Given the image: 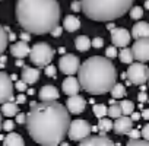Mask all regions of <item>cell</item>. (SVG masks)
Returning a JSON list of instances; mask_svg holds the SVG:
<instances>
[{
  "label": "cell",
  "instance_id": "7402d4cb",
  "mask_svg": "<svg viewBox=\"0 0 149 146\" xmlns=\"http://www.w3.org/2000/svg\"><path fill=\"white\" fill-rule=\"evenodd\" d=\"M19 113V107H18V102H13V101H6L2 104V114L6 115V117H15L16 114Z\"/></svg>",
  "mask_w": 149,
  "mask_h": 146
},
{
  "label": "cell",
  "instance_id": "ba28073f",
  "mask_svg": "<svg viewBox=\"0 0 149 146\" xmlns=\"http://www.w3.org/2000/svg\"><path fill=\"white\" fill-rule=\"evenodd\" d=\"M81 63L79 58L74 56V54H64L60 60H58V69L61 73H64L66 76L74 75V73L79 72Z\"/></svg>",
  "mask_w": 149,
  "mask_h": 146
},
{
  "label": "cell",
  "instance_id": "f35d334b",
  "mask_svg": "<svg viewBox=\"0 0 149 146\" xmlns=\"http://www.w3.org/2000/svg\"><path fill=\"white\" fill-rule=\"evenodd\" d=\"M72 10H73V12L82 10V3L79 2V0H74V2H72Z\"/></svg>",
  "mask_w": 149,
  "mask_h": 146
},
{
  "label": "cell",
  "instance_id": "7c38bea8",
  "mask_svg": "<svg viewBox=\"0 0 149 146\" xmlns=\"http://www.w3.org/2000/svg\"><path fill=\"white\" fill-rule=\"evenodd\" d=\"M67 110L70 114H74V115H78V114H82L86 108V99L81 95H72L67 98Z\"/></svg>",
  "mask_w": 149,
  "mask_h": 146
},
{
  "label": "cell",
  "instance_id": "60d3db41",
  "mask_svg": "<svg viewBox=\"0 0 149 146\" xmlns=\"http://www.w3.org/2000/svg\"><path fill=\"white\" fill-rule=\"evenodd\" d=\"M63 29H64V28H61L60 25H57V26H56V28H54V29H53L50 34H51L53 37H60V35H61V32H63Z\"/></svg>",
  "mask_w": 149,
  "mask_h": 146
},
{
  "label": "cell",
  "instance_id": "f907efd6",
  "mask_svg": "<svg viewBox=\"0 0 149 146\" xmlns=\"http://www.w3.org/2000/svg\"><path fill=\"white\" fill-rule=\"evenodd\" d=\"M16 64H18V66H22V64H24V61H22V60H18V61H16Z\"/></svg>",
  "mask_w": 149,
  "mask_h": 146
},
{
  "label": "cell",
  "instance_id": "bcb514c9",
  "mask_svg": "<svg viewBox=\"0 0 149 146\" xmlns=\"http://www.w3.org/2000/svg\"><path fill=\"white\" fill-rule=\"evenodd\" d=\"M25 101H26V98H25V95H22V94H19V95H18V98H16V102H18V104H24Z\"/></svg>",
  "mask_w": 149,
  "mask_h": 146
},
{
  "label": "cell",
  "instance_id": "d4e9b609",
  "mask_svg": "<svg viewBox=\"0 0 149 146\" xmlns=\"http://www.w3.org/2000/svg\"><path fill=\"white\" fill-rule=\"evenodd\" d=\"M118 58L121 63H126V64H130L133 63L134 60V56H133V51L132 48H127V47H121L120 53H118Z\"/></svg>",
  "mask_w": 149,
  "mask_h": 146
},
{
  "label": "cell",
  "instance_id": "f546056e",
  "mask_svg": "<svg viewBox=\"0 0 149 146\" xmlns=\"http://www.w3.org/2000/svg\"><path fill=\"white\" fill-rule=\"evenodd\" d=\"M107 113H108V108L104 104H95L94 105V114H95V117H98V118L105 117Z\"/></svg>",
  "mask_w": 149,
  "mask_h": 146
},
{
  "label": "cell",
  "instance_id": "44dd1931",
  "mask_svg": "<svg viewBox=\"0 0 149 146\" xmlns=\"http://www.w3.org/2000/svg\"><path fill=\"white\" fill-rule=\"evenodd\" d=\"M3 145L5 146H24L25 142H24V137L15 131H9L8 136L3 139Z\"/></svg>",
  "mask_w": 149,
  "mask_h": 146
},
{
  "label": "cell",
  "instance_id": "2e32d148",
  "mask_svg": "<svg viewBox=\"0 0 149 146\" xmlns=\"http://www.w3.org/2000/svg\"><path fill=\"white\" fill-rule=\"evenodd\" d=\"M29 51H31V48H29L28 42H26V41H22V40L18 41V42H15V44L10 47V53H12V56L16 57V58H24V57L29 56Z\"/></svg>",
  "mask_w": 149,
  "mask_h": 146
},
{
  "label": "cell",
  "instance_id": "f6af8a7d",
  "mask_svg": "<svg viewBox=\"0 0 149 146\" xmlns=\"http://www.w3.org/2000/svg\"><path fill=\"white\" fill-rule=\"evenodd\" d=\"M130 118H132L133 121H137V120H140V118H142V115H140L139 113H134V111H133V113L130 114Z\"/></svg>",
  "mask_w": 149,
  "mask_h": 146
},
{
  "label": "cell",
  "instance_id": "d590c367",
  "mask_svg": "<svg viewBox=\"0 0 149 146\" xmlns=\"http://www.w3.org/2000/svg\"><path fill=\"white\" fill-rule=\"evenodd\" d=\"M91 45H92L94 48H101V47L104 45V40H102L101 37H97V38H94V40L91 41Z\"/></svg>",
  "mask_w": 149,
  "mask_h": 146
},
{
  "label": "cell",
  "instance_id": "c3c4849f",
  "mask_svg": "<svg viewBox=\"0 0 149 146\" xmlns=\"http://www.w3.org/2000/svg\"><path fill=\"white\" fill-rule=\"evenodd\" d=\"M145 8L149 9V0H146V2H145Z\"/></svg>",
  "mask_w": 149,
  "mask_h": 146
},
{
  "label": "cell",
  "instance_id": "6da1fadb",
  "mask_svg": "<svg viewBox=\"0 0 149 146\" xmlns=\"http://www.w3.org/2000/svg\"><path fill=\"white\" fill-rule=\"evenodd\" d=\"M70 115L67 107L57 101L31 102L26 115V129L34 142L44 146H56L69 131Z\"/></svg>",
  "mask_w": 149,
  "mask_h": 146
},
{
  "label": "cell",
  "instance_id": "ee69618b",
  "mask_svg": "<svg viewBox=\"0 0 149 146\" xmlns=\"http://www.w3.org/2000/svg\"><path fill=\"white\" fill-rule=\"evenodd\" d=\"M21 40L28 42V41L31 40V35H29V32H28V31H26V32H22V34H21Z\"/></svg>",
  "mask_w": 149,
  "mask_h": 146
},
{
  "label": "cell",
  "instance_id": "b9f144b4",
  "mask_svg": "<svg viewBox=\"0 0 149 146\" xmlns=\"http://www.w3.org/2000/svg\"><path fill=\"white\" fill-rule=\"evenodd\" d=\"M140 133H142V136H143L146 140H149V123H148V124L142 129V131H140Z\"/></svg>",
  "mask_w": 149,
  "mask_h": 146
},
{
  "label": "cell",
  "instance_id": "8d00e7d4",
  "mask_svg": "<svg viewBox=\"0 0 149 146\" xmlns=\"http://www.w3.org/2000/svg\"><path fill=\"white\" fill-rule=\"evenodd\" d=\"M15 127V123L12 120H6L3 124H2V130H6V131H12Z\"/></svg>",
  "mask_w": 149,
  "mask_h": 146
},
{
  "label": "cell",
  "instance_id": "7dc6e473",
  "mask_svg": "<svg viewBox=\"0 0 149 146\" xmlns=\"http://www.w3.org/2000/svg\"><path fill=\"white\" fill-rule=\"evenodd\" d=\"M140 115H142V118H145V120H149V108L143 110V111L140 113Z\"/></svg>",
  "mask_w": 149,
  "mask_h": 146
},
{
  "label": "cell",
  "instance_id": "83f0119b",
  "mask_svg": "<svg viewBox=\"0 0 149 146\" xmlns=\"http://www.w3.org/2000/svg\"><path fill=\"white\" fill-rule=\"evenodd\" d=\"M107 115H108L110 118H117V117L123 115V111H121L120 104H111V105L108 107V113H107Z\"/></svg>",
  "mask_w": 149,
  "mask_h": 146
},
{
  "label": "cell",
  "instance_id": "d6986e66",
  "mask_svg": "<svg viewBox=\"0 0 149 146\" xmlns=\"http://www.w3.org/2000/svg\"><path fill=\"white\" fill-rule=\"evenodd\" d=\"M40 79V70L35 67H24L22 70V81H25L28 85H34Z\"/></svg>",
  "mask_w": 149,
  "mask_h": 146
},
{
  "label": "cell",
  "instance_id": "603a6c76",
  "mask_svg": "<svg viewBox=\"0 0 149 146\" xmlns=\"http://www.w3.org/2000/svg\"><path fill=\"white\" fill-rule=\"evenodd\" d=\"M74 47H76L78 51L85 53L91 48V40L86 35H81V37H78L76 40H74Z\"/></svg>",
  "mask_w": 149,
  "mask_h": 146
},
{
  "label": "cell",
  "instance_id": "e575fe53",
  "mask_svg": "<svg viewBox=\"0 0 149 146\" xmlns=\"http://www.w3.org/2000/svg\"><path fill=\"white\" fill-rule=\"evenodd\" d=\"M15 88H16L19 92H25V91L28 89V83H26L25 81H22V79H21V81H18V82L15 83Z\"/></svg>",
  "mask_w": 149,
  "mask_h": 146
},
{
  "label": "cell",
  "instance_id": "ffe728a7",
  "mask_svg": "<svg viewBox=\"0 0 149 146\" xmlns=\"http://www.w3.org/2000/svg\"><path fill=\"white\" fill-rule=\"evenodd\" d=\"M63 28L67 31V32H74L81 28V21L74 16V15H67L63 21Z\"/></svg>",
  "mask_w": 149,
  "mask_h": 146
},
{
  "label": "cell",
  "instance_id": "8992f818",
  "mask_svg": "<svg viewBox=\"0 0 149 146\" xmlns=\"http://www.w3.org/2000/svg\"><path fill=\"white\" fill-rule=\"evenodd\" d=\"M54 56V50L47 42H37L29 51V60L37 67H45L51 63Z\"/></svg>",
  "mask_w": 149,
  "mask_h": 146
},
{
  "label": "cell",
  "instance_id": "4316f807",
  "mask_svg": "<svg viewBox=\"0 0 149 146\" xmlns=\"http://www.w3.org/2000/svg\"><path fill=\"white\" fill-rule=\"evenodd\" d=\"M110 92H111L113 99H118V98H123V97L126 95V88H124L123 83H116V85L111 88Z\"/></svg>",
  "mask_w": 149,
  "mask_h": 146
},
{
  "label": "cell",
  "instance_id": "e0dca14e",
  "mask_svg": "<svg viewBox=\"0 0 149 146\" xmlns=\"http://www.w3.org/2000/svg\"><path fill=\"white\" fill-rule=\"evenodd\" d=\"M38 97L41 101H57L58 99V91L56 89V86L53 85H45L40 89L38 92Z\"/></svg>",
  "mask_w": 149,
  "mask_h": 146
},
{
  "label": "cell",
  "instance_id": "681fc988",
  "mask_svg": "<svg viewBox=\"0 0 149 146\" xmlns=\"http://www.w3.org/2000/svg\"><path fill=\"white\" fill-rule=\"evenodd\" d=\"M107 26H108V29H110V31H111V29H113V28H114V25H113V24H108V25H107Z\"/></svg>",
  "mask_w": 149,
  "mask_h": 146
},
{
  "label": "cell",
  "instance_id": "9a60e30c",
  "mask_svg": "<svg viewBox=\"0 0 149 146\" xmlns=\"http://www.w3.org/2000/svg\"><path fill=\"white\" fill-rule=\"evenodd\" d=\"M61 89H63V92H64L66 95L72 97V95L79 94L81 83H79V81H78L76 78H73V75H70V76H67V78L63 81V83H61Z\"/></svg>",
  "mask_w": 149,
  "mask_h": 146
},
{
  "label": "cell",
  "instance_id": "4dcf8cb0",
  "mask_svg": "<svg viewBox=\"0 0 149 146\" xmlns=\"http://www.w3.org/2000/svg\"><path fill=\"white\" fill-rule=\"evenodd\" d=\"M143 16V9L139 8V6H134V8H130V18L132 19H140Z\"/></svg>",
  "mask_w": 149,
  "mask_h": 146
},
{
  "label": "cell",
  "instance_id": "816d5d0a",
  "mask_svg": "<svg viewBox=\"0 0 149 146\" xmlns=\"http://www.w3.org/2000/svg\"><path fill=\"white\" fill-rule=\"evenodd\" d=\"M2 124H3L2 123V113H0V130H2Z\"/></svg>",
  "mask_w": 149,
  "mask_h": 146
},
{
  "label": "cell",
  "instance_id": "277c9868",
  "mask_svg": "<svg viewBox=\"0 0 149 146\" xmlns=\"http://www.w3.org/2000/svg\"><path fill=\"white\" fill-rule=\"evenodd\" d=\"M134 0H81L86 18L98 22H110L130 10Z\"/></svg>",
  "mask_w": 149,
  "mask_h": 146
},
{
  "label": "cell",
  "instance_id": "30bf717a",
  "mask_svg": "<svg viewBox=\"0 0 149 146\" xmlns=\"http://www.w3.org/2000/svg\"><path fill=\"white\" fill-rule=\"evenodd\" d=\"M134 60L146 63L149 61V38H137L132 47Z\"/></svg>",
  "mask_w": 149,
  "mask_h": 146
},
{
  "label": "cell",
  "instance_id": "7a4b0ae2",
  "mask_svg": "<svg viewBox=\"0 0 149 146\" xmlns=\"http://www.w3.org/2000/svg\"><path fill=\"white\" fill-rule=\"evenodd\" d=\"M16 19L29 34H50L60 22V5L57 0H18Z\"/></svg>",
  "mask_w": 149,
  "mask_h": 146
},
{
  "label": "cell",
  "instance_id": "7bdbcfd3",
  "mask_svg": "<svg viewBox=\"0 0 149 146\" xmlns=\"http://www.w3.org/2000/svg\"><path fill=\"white\" fill-rule=\"evenodd\" d=\"M137 99H139L140 102H146V101H148V95L145 94V91H142L140 94H137Z\"/></svg>",
  "mask_w": 149,
  "mask_h": 146
},
{
  "label": "cell",
  "instance_id": "ab89813d",
  "mask_svg": "<svg viewBox=\"0 0 149 146\" xmlns=\"http://www.w3.org/2000/svg\"><path fill=\"white\" fill-rule=\"evenodd\" d=\"M15 117H16V123H18V124H24V123H26V115H25L24 113H18Z\"/></svg>",
  "mask_w": 149,
  "mask_h": 146
},
{
  "label": "cell",
  "instance_id": "8fae6325",
  "mask_svg": "<svg viewBox=\"0 0 149 146\" xmlns=\"http://www.w3.org/2000/svg\"><path fill=\"white\" fill-rule=\"evenodd\" d=\"M111 41L116 47H127L132 41V34L126 28H113L111 29Z\"/></svg>",
  "mask_w": 149,
  "mask_h": 146
},
{
  "label": "cell",
  "instance_id": "d6a6232c",
  "mask_svg": "<svg viewBox=\"0 0 149 146\" xmlns=\"http://www.w3.org/2000/svg\"><path fill=\"white\" fill-rule=\"evenodd\" d=\"M117 56H118V53H117V48H116L114 44L110 45L108 48H105V57H108V58H114V57H117Z\"/></svg>",
  "mask_w": 149,
  "mask_h": 146
},
{
  "label": "cell",
  "instance_id": "3957f363",
  "mask_svg": "<svg viewBox=\"0 0 149 146\" xmlns=\"http://www.w3.org/2000/svg\"><path fill=\"white\" fill-rule=\"evenodd\" d=\"M79 83L91 95H102L111 91L117 81V69L108 57L92 56L79 67Z\"/></svg>",
  "mask_w": 149,
  "mask_h": 146
},
{
  "label": "cell",
  "instance_id": "f1b7e54d",
  "mask_svg": "<svg viewBox=\"0 0 149 146\" xmlns=\"http://www.w3.org/2000/svg\"><path fill=\"white\" fill-rule=\"evenodd\" d=\"M120 107H121V111H123L124 115H130L134 111V104L132 101H129V99H123L120 102Z\"/></svg>",
  "mask_w": 149,
  "mask_h": 146
},
{
  "label": "cell",
  "instance_id": "52a82bcc",
  "mask_svg": "<svg viewBox=\"0 0 149 146\" xmlns=\"http://www.w3.org/2000/svg\"><path fill=\"white\" fill-rule=\"evenodd\" d=\"M92 131V127L91 124L86 121V120H73L70 121V126H69V131H67V136L70 140H74V142H81L84 140L85 137H88Z\"/></svg>",
  "mask_w": 149,
  "mask_h": 146
},
{
  "label": "cell",
  "instance_id": "5b68a950",
  "mask_svg": "<svg viewBox=\"0 0 149 146\" xmlns=\"http://www.w3.org/2000/svg\"><path fill=\"white\" fill-rule=\"evenodd\" d=\"M123 78H127V85H145L149 81V67L142 61L130 63Z\"/></svg>",
  "mask_w": 149,
  "mask_h": 146
},
{
  "label": "cell",
  "instance_id": "1f68e13d",
  "mask_svg": "<svg viewBox=\"0 0 149 146\" xmlns=\"http://www.w3.org/2000/svg\"><path fill=\"white\" fill-rule=\"evenodd\" d=\"M127 145L129 146H149V140H146V139H129V142H127Z\"/></svg>",
  "mask_w": 149,
  "mask_h": 146
},
{
  "label": "cell",
  "instance_id": "4fadbf2b",
  "mask_svg": "<svg viewBox=\"0 0 149 146\" xmlns=\"http://www.w3.org/2000/svg\"><path fill=\"white\" fill-rule=\"evenodd\" d=\"M79 145L81 146H111V145H114V142L110 137H107L105 134H98V136L89 134L88 137L81 140Z\"/></svg>",
  "mask_w": 149,
  "mask_h": 146
},
{
  "label": "cell",
  "instance_id": "74e56055",
  "mask_svg": "<svg viewBox=\"0 0 149 146\" xmlns=\"http://www.w3.org/2000/svg\"><path fill=\"white\" fill-rule=\"evenodd\" d=\"M127 134H129V139H137V137H140L142 133L139 130H136V129H130Z\"/></svg>",
  "mask_w": 149,
  "mask_h": 146
},
{
  "label": "cell",
  "instance_id": "5bb4252c",
  "mask_svg": "<svg viewBox=\"0 0 149 146\" xmlns=\"http://www.w3.org/2000/svg\"><path fill=\"white\" fill-rule=\"evenodd\" d=\"M114 131L117 134H127L130 129H133V120L129 117V115H120L116 118L114 121V126H113Z\"/></svg>",
  "mask_w": 149,
  "mask_h": 146
},
{
  "label": "cell",
  "instance_id": "484cf974",
  "mask_svg": "<svg viewBox=\"0 0 149 146\" xmlns=\"http://www.w3.org/2000/svg\"><path fill=\"white\" fill-rule=\"evenodd\" d=\"M8 42H9V34H8V29L3 28L0 25V56H2L8 47Z\"/></svg>",
  "mask_w": 149,
  "mask_h": 146
},
{
  "label": "cell",
  "instance_id": "9c48e42d",
  "mask_svg": "<svg viewBox=\"0 0 149 146\" xmlns=\"http://www.w3.org/2000/svg\"><path fill=\"white\" fill-rule=\"evenodd\" d=\"M6 101H13V83L8 73L0 72V104Z\"/></svg>",
  "mask_w": 149,
  "mask_h": 146
},
{
  "label": "cell",
  "instance_id": "cb8c5ba5",
  "mask_svg": "<svg viewBox=\"0 0 149 146\" xmlns=\"http://www.w3.org/2000/svg\"><path fill=\"white\" fill-rule=\"evenodd\" d=\"M98 120H100V121H98V131H100V134H107L108 131L113 130L114 123H113L110 118L101 117V118H98Z\"/></svg>",
  "mask_w": 149,
  "mask_h": 146
},
{
  "label": "cell",
  "instance_id": "ac0fdd59",
  "mask_svg": "<svg viewBox=\"0 0 149 146\" xmlns=\"http://www.w3.org/2000/svg\"><path fill=\"white\" fill-rule=\"evenodd\" d=\"M133 38H149V24L148 22H136L132 29Z\"/></svg>",
  "mask_w": 149,
  "mask_h": 146
},
{
  "label": "cell",
  "instance_id": "836d02e7",
  "mask_svg": "<svg viewBox=\"0 0 149 146\" xmlns=\"http://www.w3.org/2000/svg\"><path fill=\"white\" fill-rule=\"evenodd\" d=\"M56 72H57V70H56V67H54L51 63L44 67V73H45L48 78H56Z\"/></svg>",
  "mask_w": 149,
  "mask_h": 146
}]
</instances>
